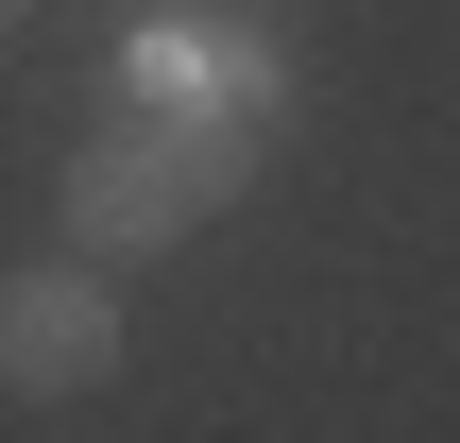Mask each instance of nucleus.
Segmentation results:
<instances>
[{
	"instance_id": "obj_2",
	"label": "nucleus",
	"mask_w": 460,
	"mask_h": 443,
	"mask_svg": "<svg viewBox=\"0 0 460 443\" xmlns=\"http://www.w3.org/2000/svg\"><path fill=\"white\" fill-rule=\"evenodd\" d=\"M102 376H119V290H102L85 256H51V273H0V393L68 410V393H102Z\"/></svg>"
},
{
	"instance_id": "obj_1",
	"label": "nucleus",
	"mask_w": 460,
	"mask_h": 443,
	"mask_svg": "<svg viewBox=\"0 0 460 443\" xmlns=\"http://www.w3.org/2000/svg\"><path fill=\"white\" fill-rule=\"evenodd\" d=\"M256 171V120L239 102H171V120H119L85 171H68V256L102 273V256H154V239H188L222 188Z\"/></svg>"
}]
</instances>
